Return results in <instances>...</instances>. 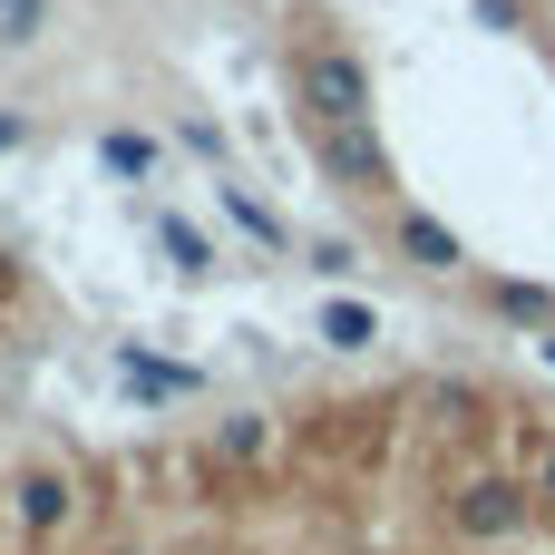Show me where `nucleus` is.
Here are the masks:
<instances>
[{
    "mask_svg": "<svg viewBox=\"0 0 555 555\" xmlns=\"http://www.w3.org/2000/svg\"><path fill=\"white\" fill-rule=\"evenodd\" d=\"M215 195H224V215H234V224H244L254 244H293V234H283V215H263V205H254L244 185H215Z\"/></svg>",
    "mask_w": 555,
    "mask_h": 555,
    "instance_id": "9b49d317",
    "label": "nucleus"
},
{
    "mask_svg": "<svg viewBox=\"0 0 555 555\" xmlns=\"http://www.w3.org/2000/svg\"><path fill=\"white\" fill-rule=\"evenodd\" d=\"M527 478H537V498H546V507H555V449H546V459H537V468H527Z\"/></svg>",
    "mask_w": 555,
    "mask_h": 555,
    "instance_id": "2eb2a0df",
    "label": "nucleus"
},
{
    "mask_svg": "<svg viewBox=\"0 0 555 555\" xmlns=\"http://www.w3.org/2000/svg\"><path fill=\"white\" fill-rule=\"evenodd\" d=\"M20 137H29V127H20V117H0V146H20Z\"/></svg>",
    "mask_w": 555,
    "mask_h": 555,
    "instance_id": "dca6fc26",
    "label": "nucleus"
},
{
    "mask_svg": "<svg viewBox=\"0 0 555 555\" xmlns=\"http://www.w3.org/2000/svg\"><path fill=\"white\" fill-rule=\"evenodd\" d=\"M10 498H20V527H29V537H59V527L78 517V478H68V468H29Z\"/></svg>",
    "mask_w": 555,
    "mask_h": 555,
    "instance_id": "20e7f679",
    "label": "nucleus"
},
{
    "mask_svg": "<svg viewBox=\"0 0 555 555\" xmlns=\"http://www.w3.org/2000/svg\"><path fill=\"white\" fill-rule=\"evenodd\" d=\"M312 273H332V283H341V273H361V254H351V244H312Z\"/></svg>",
    "mask_w": 555,
    "mask_h": 555,
    "instance_id": "4468645a",
    "label": "nucleus"
},
{
    "mask_svg": "<svg viewBox=\"0 0 555 555\" xmlns=\"http://www.w3.org/2000/svg\"><path fill=\"white\" fill-rule=\"evenodd\" d=\"M312 146H322V166H332L351 195H380V185H390V166H380V137H371V127H312Z\"/></svg>",
    "mask_w": 555,
    "mask_h": 555,
    "instance_id": "7ed1b4c3",
    "label": "nucleus"
},
{
    "mask_svg": "<svg viewBox=\"0 0 555 555\" xmlns=\"http://www.w3.org/2000/svg\"><path fill=\"white\" fill-rule=\"evenodd\" d=\"M263 449H273V429H263L254 410H234V420H215V459H234V468H254Z\"/></svg>",
    "mask_w": 555,
    "mask_h": 555,
    "instance_id": "1a4fd4ad",
    "label": "nucleus"
},
{
    "mask_svg": "<svg viewBox=\"0 0 555 555\" xmlns=\"http://www.w3.org/2000/svg\"><path fill=\"white\" fill-rule=\"evenodd\" d=\"M39 20H49V0H0V49H29Z\"/></svg>",
    "mask_w": 555,
    "mask_h": 555,
    "instance_id": "ddd939ff",
    "label": "nucleus"
},
{
    "mask_svg": "<svg viewBox=\"0 0 555 555\" xmlns=\"http://www.w3.org/2000/svg\"><path fill=\"white\" fill-rule=\"evenodd\" d=\"M537 351H546V361H555V332H546V341H537Z\"/></svg>",
    "mask_w": 555,
    "mask_h": 555,
    "instance_id": "f3484780",
    "label": "nucleus"
},
{
    "mask_svg": "<svg viewBox=\"0 0 555 555\" xmlns=\"http://www.w3.org/2000/svg\"><path fill=\"white\" fill-rule=\"evenodd\" d=\"M156 244L176 254V273H215V244H205V234H195L185 215H156Z\"/></svg>",
    "mask_w": 555,
    "mask_h": 555,
    "instance_id": "9d476101",
    "label": "nucleus"
},
{
    "mask_svg": "<svg viewBox=\"0 0 555 555\" xmlns=\"http://www.w3.org/2000/svg\"><path fill=\"white\" fill-rule=\"evenodd\" d=\"M400 254H410V263H429V273H459V263H468V244H459L439 215H400Z\"/></svg>",
    "mask_w": 555,
    "mask_h": 555,
    "instance_id": "423d86ee",
    "label": "nucleus"
},
{
    "mask_svg": "<svg viewBox=\"0 0 555 555\" xmlns=\"http://www.w3.org/2000/svg\"><path fill=\"white\" fill-rule=\"evenodd\" d=\"M498 312H507V322H546V332H555V293H546V283H498Z\"/></svg>",
    "mask_w": 555,
    "mask_h": 555,
    "instance_id": "f8f14e48",
    "label": "nucleus"
},
{
    "mask_svg": "<svg viewBox=\"0 0 555 555\" xmlns=\"http://www.w3.org/2000/svg\"><path fill=\"white\" fill-rule=\"evenodd\" d=\"M98 166H107V176H127V185H146V176H156V137L107 127V137H98Z\"/></svg>",
    "mask_w": 555,
    "mask_h": 555,
    "instance_id": "0eeeda50",
    "label": "nucleus"
},
{
    "mask_svg": "<svg viewBox=\"0 0 555 555\" xmlns=\"http://www.w3.org/2000/svg\"><path fill=\"white\" fill-rule=\"evenodd\" d=\"M322 341H332V351H371V341H380L371 302H322Z\"/></svg>",
    "mask_w": 555,
    "mask_h": 555,
    "instance_id": "6e6552de",
    "label": "nucleus"
},
{
    "mask_svg": "<svg viewBox=\"0 0 555 555\" xmlns=\"http://www.w3.org/2000/svg\"><path fill=\"white\" fill-rule=\"evenodd\" d=\"M293 107L312 127H371V68L351 49L312 39V49H293Z\"/></svg>",
    "mask_w": 555,
    "mask_h": 555,
    "instance_id": "f257e3e1",
    "label": "nucleus"
},
{
    "mask_svg": "<svg viewBox=\"0 0 555 555\" xmlns=\"http://www.w3.org/2000/svg\"><path fill=\"white\" fill-rule=\"evenodd\" d=\"M537 517H546L537 478H468L449 498V537H468V546H517Z\"/></svg>",
    "mask_w": 555,
    "mask_h": 555,
    "instance_id": "f03ea898",
    "label": "nucleus"
},
{
    "mask_svg": "<svg viewBox=\"0 0 555 555\" xmlns=\"http://www.w3.org/2000/svg\"><path fill=\"white\" fill-rule=\"evenodd\" d=\"M117 380H127L137 400H195V390H205L185 361H156V351H117Z\"/></svg>",
    "mask_w": 555,
    "mask_h": 555,
    "instance_id": "39448f33",
    "label": "nucleus"
}]
</instances>
